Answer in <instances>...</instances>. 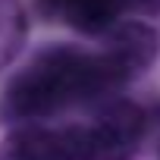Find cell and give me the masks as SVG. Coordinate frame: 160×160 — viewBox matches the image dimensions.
<instances>
[{"instance_id": "6da1fadb", "label": "cell", "mask_w": 160, "mask_h": 160, "mask_svg": "<svg viewBox=\"0 0 160 160\" xmlns=\"http://www.w3.org/2000/svg\"><path fill=\"white\" fill-rule=\"evenodd\" d=\"M116 88L98 60V50L75 44H53L19 69L0 94L3 126H35L63 113L66 107L88 104L113 94Z\"/></svg>"}, {"instance_id": "7a4b0ae2", "label": "cell", "mask_w": 160, "mask_h": 160, "mask_svg": "<svg viewBox=\"0 0 160 160\" xmlns=\"http://www.w3.org/2000/svg\"><path fill=\"white\" fill-rule=\"evenodd\" d=\"M0 160H98L94 138L88 126H60L44 122L13 126L0 141Z\"/></svg>"}, {"instance_id": "3957f363", "label": "cell", "mask_w": 160, "mask_h": 160, "mask_svg": "<svg viewBox=\"0 0 160 160\" xmlns=\"http://www.w3.org/2000/svg\"><path fill=\"white\" fill-rule=\"evenodd\" d=\"M160 53V35L148 22L138 19H119L107 35L98 50V60L110 78V85L119 91L126 82L138 78Z\"/></svg>"}, {"instance_id": "277c9868", "label": "cell", "mask_w": 160, "mask_h": 160, "mask_svg": "<svg viewBox=\"0 0 160 160\" xmlns=\"http://www.w3.org/2000/svg\"><path fill=\"white\" fill-rule=\"evenodd\" d=\"M98 160H132L148 135V113L138 101L113 98L88 126Z\"/></svg>"}, {"instance_id": "5b68a950", "label": "cell", "mask_w": 160, "mask_h": 160, "mask_svg": "<svg viewBox=\"0 0 160 160\" xmlns=\"http://www.w3.org/2000/svg\"><path fill=\"white\" fill-rule=\"evenodd\" d=\"M122 16L119 0H69L60 19L88 38H104Z\"/></svg>"}, {"instance_id": "8992f818", "label": "cell", "mask_w": 160, "mask_h": 160, "mask_svg": "<svg viewBox=\"0 0 160 160\" xmlns=\"http://www.w3.org/2000/svg\"><path fill=\"white\" fill-rule=\"evenodd\" d=\"M28 13L19 0H0V69H7L25 47Z\"/></svg>"}, {"instance_id": "52a82bcc", "label": "cell", "mask_w": 160, "mask_h": 160, "mask_svg": "<svg viewBox=\"0 0 160 160\" xmlns=\"http://www.w3.org/2000/svg\"><path fill=\"white\" fill-rule=\"evenodd\" d=\"M119 7L132 16H160V0H119Z\"/></svg>"}, {"instance_id": "ba28073f", "label": "cell", "mask_w": 160, "mask_h": 160, "mask_svg": "<svg viewBox=\"0 0 160 160\" xmlns=\"http://www.w3.org/2000/svg\"><path fill=\"white\" fill-rule=\"evenodd\" d=\"M69 3V0H35V7H38V13L41 16H47V19H60V13H63V7Z\"/></svg>"}]
</instances>
